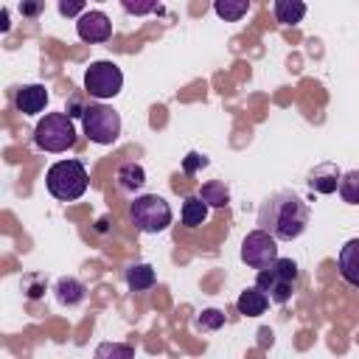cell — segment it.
Here are the masks:
<instances>
[{
	"label": "cell",
	"mask_w": 359,
	"mask_h": 359,
	"mask_svg": "<svg viewBox=\"0 0 359 359\" xmlns=\"http://www.w3.org/2000/svg\"><path fill=\"white\" fill-rule=\"evenodd\" d=\"M160 6V0H121V8L129 17H146Z\"/></svg>",
	"instance_id": "obj_22"
},
{
	"label": "cell",
	"mask_w": 359,
	"mask_h": 359,
	"mask_svg": "<svg viewBox=\"0 0 359 359\" xmlns=\"http://www.w3.org/2000/svg\"><path fill=\"white\" fill-rule=\"evenodd\" d=\"M222 325H224V311H219V309H205L196 317V328H202V331H216Z\"/></svg>",
	"instance_id": "obj_23"
},
{
	"label": "cell",
	"mask_w": 359,
	"mask_h": 359,
	"mask_svg": "<svg viewBox=\"0 0 359 359\" xmlns=\"http://www.w3.org/2000/svg\"><path fill=\"white\" fill-rule=\"evenodd\" d=\"M84 3L87 0H59L56 8H59L62 17H81L84 14Z\"/></svg>",
	"instance_id": "obj_24"
},
{
	"label": "cell",
	"mask_w": 359,
	"mask_h": 359,
	"mask_svg": "<svg viewBox=\"0 0 359 359\" xmlns=\"http://www.w3.org/2000/svg\"><path fill=\"white\" fill-rule=\"evenodd\" d=\"M3 31H8V8H3V25H0Z\"/></svg>",
	"instance_id": "obj_29"
},
{
	"label": "cell",
	"mask_w": 359,
	"mask_h": 359,
	"mask_svg": "<svg viewBox=\"0 0 359 359\" xmlns=\"http://www.w3.org/2000/svg\"><path fill=\"white\" fill-rule=\"evenodd\" d=\"M339 196H342V202H348V205H359V171L353 168V171H345L342 177H339Z\"/></svg>",
	"instance_id": "obj_21"
},
{
	"label": "cell",
	"mask_w": 359,
	"mask_h": 359,
	"mask_svg": "<svg viewBox=\"0 0 359 359\" xmlns=\"http://www.w3.org/2000/svg\"><path fill=\"white\" fill-rule=\"evenodd\" d=\"M95 3H104V0H95Z\"/></svg>",
	"instance_id": "obj_30"
},
{
	"label": "cell",
	"mask_w": 359,
	"mask_h": 359,
	"mask_svg": "<svg viewBox=\"0 0 359 359\" xmlns=\"http://www.w3.org/2000/svg\"><path fill=\"white\" fill-rule=\"evenodd\" d=\"M107 353H112V356H132L135 348H129V345H98L95 356H107Z\"/></svg>",
	"instance_id": "obj_27"
},
{
	"label": "cell",
	"mask_w": 359,
	"mask_h": 359,
	"mask_svg": "<svg viewBox=\"0 0 359 359\" xmlns=\"http://www.w3.org/2000/svg\"><path fill=\"white\" fill-rule=\"evenodd\" d=\"M14 104L22 115H39L48 107V90L45 84H22L14 95Z\"/></svg>",
	"instance_id": "obj_10"
},
{
	"label": "cell",
	"mask_w": 359,
	"mask_h": 359,
	"mask_svg": "<svg viewBox=\"0 0 359 359\" xmlns=\"http://www.w3.org/2000/svg\"><path fill=\"white\" fill-rule=\"evenodd\" d=\"M275 258H278V238L272 233L258 227V230L244 236V241H241V261L247 266L264 269V266L275 264Z\"/></svg>",
	"instance_id": "obj_7"
},
{
	"label": "cell",
	"mask_w": 359,
	"mask_h": 359,
	"mask_svg": "<svg viewBox=\"0 0 359 359\" xmlns=\"http://www.w3.org/2000/svg\"><path fill=\"white\" fill-rule=\"evenodd\" d=\"M337 266H339V275L348 286L359 289V238H351L342 244L339 255H337Z\"/></svg>",
	"instance_id": "obj_11"
},
{
	"label": "cell",
	"mask_w": 359,
	"mask_h": 359,
	"mask_svg": "<svg viewBox=\"0 0 359 359\" xmlns=\"http://www.w3.org/2000/svg\"><path fill=\"white\" fill-rule=\"evenodd\" d=\"M208 202L196 194V196H185V202H182V210H180V219H182V224L185 227H199V224H205V219H208Z\"/></svg>",
	"instance_id": "obj_16"
},
{
	"label": "cell",
	"mask_w": 359,
	"mask_h": 359,
	"mask_svg": "<svg viewBox=\"0 0 359 359\" xmlns=\"http://www.w3.org/2000/svg\"><path fill=\"white\" fill-rule=\"evenodd\" d=\"M76 34L81 42H90V45L107 42L112 36V20L104 11H84L76 22Z\"/></svg>",
	"instance_id": "obj_8"
},
{
	"label": "cell",
	"mask_w": 359,
	"mask_h": 359,
	"mask_svg": "<svg viewBox=\"0 0 359 359\" xmlns=\"http://www.w3.org/2000/svg\"><path fill=\"white\" fill-rule=\"evenodd\" d=\"M34 140L42 151H50V154H59V151H67L73 149L76 143V126H73V118L67 112H48L36 129H34Z\"/></svg>",
	"instance_id": "obj_3"
},
{
	"label": "cell",
	"mask_w": 359,
	"mask_h": 359,
	"mask_svg": "<svg viewBox=\"0 0 359 359\" xmlns=\"http://www.w3.org/2000/svg\"><path fill=\"white\" fill-rule=\"evenodd\" d=\"M309 205L303 202L300 194H294L292 188L275 191L269 199L261 202L258 208V227L272 233L278 241H292L297 236H303L306 224H309Z\"/></svg>",
	"instance_id": "obj_1"
},
{
	"label": "cell",
	"mask_w": 359,
	"mask_h": 359,
	"mask_svg": "<svg viewBox=\"0 0 359 359\" xmlns=\"http://www.w3.org/2000/svg\"><path fill=\"white\" fill-rule=\"evenodd\" d=\"M45 185H48V194L53 199L73 202V199L84 196V191L90 185V177H87V168H84L81 160H59L48 168Z\"/></svg>",
	"instance_id": "obj_2"
},
{
	"label": "cell",
	"mask_w": 359,
	"mask_h": 359,
	"mask_svg": "<svg viewBox=\"0 0 359 359\" xmlns=\"http://www.w3.org/2000/svg\"><path fill=\"white\" fill-rule=\"evenodd\" d=\"M255 286H261V289L269 294V300H272V303H286V300L292 297V292H294V280H289V278L278 275V272L272 269V264H269V266H264V269H258Z\"/></svg>",
	"instance_id": "obj_9"
},
{
	"label": "cell",
	"mask_w": 359,
	"mask_h": 359,
	"mask_svg": "<svg viewBox=\"0 0 359 359\" xmlns=\"http://www.w3.org/2000/svg\"><path fill=\"white\" fill-rule=\"evenodd\" d=\"M205 165H208V157L199 154V151H191V154L182 160V171H185V174H194V171H199V168H205Z\"/></svg>",
	"instance_id": "obj_26"
},
{
	"label": "cell",
	"mask_w": 359,
	"mask_h": 359,
	"mask_svg": "<svg viewBox=\"0 0 359 359\" xmlns=\"http://www.w3.org/2000/svg\"><path fill=\"white\" fill-rule=\"evenodd\" d=\"M199 196H202L210 208H227V202H230V191H227V185L219 182V180L205 182V185L199 188Z\"/></svg>",
	"instance_id": "obj_19"
},
{
	"label": "cell",
	"mask_w": 359,
	"mask_h": 359,
	"mask_svg": "<svg viewBox=\"0 0 359 359\" xmlns=\"http://www.w3.org/2000/svg\"><path fill=\"white\" fill-rule=\"evenodd\" d=\"M266 306H269V294H266L261 286L244 289V292L238 294V300H236V309H238V314H244V317H261V314L266 311Z\"/></svg>",
	"instance_id": "obj_13"
},
{
	"label": "cell",
	"mask_w": 359,
	"mask_h": 359,
	"mask_svg": "<svg viewBox=\"0 0 359 359\" xmlns=\"http://www.w3.org/2000/svg\"><path fill=\"white\" fill-rule=\"evenodd\" d=\"M123 87V73L115 62L109 59H98V62H90V67L84 70V93L95 101H107V98H115Z\"/></svg>",
	"instance_id": "obj_5"
},
{
	"label": "cell",
	"mask_w": 359,
	"mask_h": 359,
	"mask_svg": "<svg viewBox=\"0 0 359 359\" xmlns=\"http://www.w3.org/2000/svg\"><path fill=\"white\" fill-rule=\"evenodd\" d=\"M17 8H20V14H22V17L34 20V17H39V14H42L45 0H20V3H17Z\"/></svg>",
	"instance_id": "obj_25"
},
{
	"label": "cell",
	"mask_w": 359,
	"mask_h": 359,
	"mask_svg": "<svg viewBox=\"0 0 359 359\" xmlns=\"http://www.w3.org/2000/svg\"><path fill=\"white\" fill-rule=\"evenodd\" d=\"M129 216L140 233H163L171 224V205L157 194H143L135 196Z\"/></svg>",
	"instance_id": "obj_4"
},
{
	"label": "cell",
	"mask_w": 359,
	"mask_h": 359,
	"mask_svg": "<svg viewBox=\"0 0 359 359\" xmlns=\"http://www.w3.org/2000/svg\"><path fill=\"white\" fill-rule=\"evenodd\" d=\"M81 126H84V135L93 143L109 146L121 135V115L107 104H90L81 115Z\"/></svg>",
	"instance_id": "obj_6"
},
{
	"label": "cell",
	"mask_w": 359,
	"mask_h": 359,
	"mask_svg": "<svg viewBox=\"0 0 359 359\" xmlns=\"http://www.w3.org/2000/svg\"><path fill=\"white\" fill-rule=\"evenodd\" d=\"M53 292H56V300L62 306H79L84 300V294H87L84 283L79 278H70V275L67 278H59L56 286H53Z\"/></svg>",
	"instance_id": "obj_15"
},
{
	"label": "cell",
	"mask_w": 359,
	"mask_h": 359,
	"mask_svg": "<svg viewBox=\"0 0 359 359\" xmlns=\"http://www.w3.org/2000/svg\"><path fill=\"white\" fill-rule=\"evenodd\" d=\"M84 109H87V107H84L79 98H70V101H67V115H70V118H81Z\"/></svg>",
	"instance_id": "obj_28"
},
{
	"label": "cell",
	"mask_w": 359,
	"mask_h": 359,
	"mask_svg": "<svg viewBox=\"0 0 359 359\" xmlns=\"http://www.w3.org/2000/svg\"><path fill=\"white\" fill-rule=\"evenodd\" d=\"M306 17L303 0H275V20L283 25H297Z\"/></svg>",
	"instance_id": "obj_18"
},
{
	"label": "cell",
	"mask_w": 359,
	"mask_h": 359,
	"mask_svg": "<svg viewBox=\"0 0 359 359\" xmlns=\"http://www.w3.org/2000/svg\"><path fill=\"white\" fill-rule=\"evenodd\" d=\"M154 280H157V275H154L151 264H132L126 269V286L132 292H146V289L154 286Z\"/></svg>",
	"instance_id": "obj_17"
},
{
	"label": "cell",
	"mask_w": 359,
	"mask_h": 359,
	"mask_svg": "<svg viewBox=\"0 0 359 359\" xmlns=\"http://www.w3.org/2000/svg\"><path fill=\"white\" fill-rule=\"evenodd\" d=\"M339 177H342V171L334 163H320V165H314L309 171L306 182H309V188L314 194H334L339 188Z\"/></svg>",
	"instance_id": "obj_12"
},
{
	"label": "cell",
	"mask_w": 359,
	"mask_h": 359,
	"mask_svg": "<svg viewBox=\"0 0 359 359\" xmlns=\"http://www.w3.org/2000/svg\"><path fill=\"white\" fill-rule=\"evenodd\" d=\"M115 182H118V188H121L123 194H135V191L143 188L146 171H143L140 163H123V165L115 171Z\"/></svg>",
	"instance_id": "obj_14"
},
{
	"label": "cell",
	"mask_w": 359,
	"mask_h": 359,
	"mask_svg": "<svg viewBox=\"0 0 359 359\" xmlns=\"http://www.w3.org/2000/svg\"><path fill=\"white\" fill-rule=\"evenodd\" d=\"M250 0H213V11L216 17H222L224 22H236L247 14Z\"/></svg>",
	"instance_id": "obj_20"
}]
</instances>
